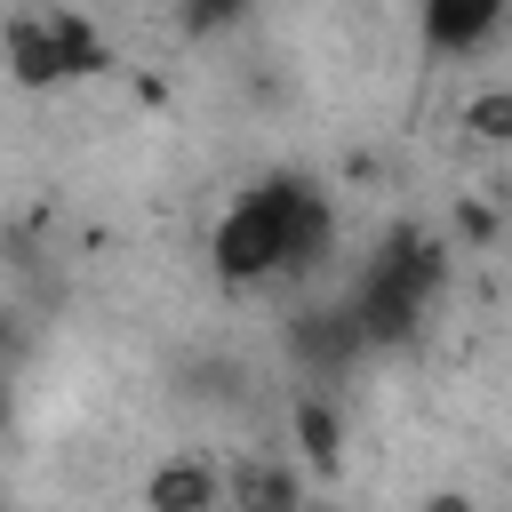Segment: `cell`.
I'll return each instance as SVG.
<instances>
[{"mask_svg":"<svg viewBox=\"0 0 512 512\" xmlns=\"http://www.w3.org/2000/svg\"><path fill=\"white\" fill-rule=\"evenodd\" d=\"M144 512H224V472L208 456L176 448L144 472Z\"/></svg>","mask_w":512,"mask_h":512,"instance_id":"obj_4","label":"cell"},{"mask_svg":"<svg viewBox=\"0 0 512 512\" xmlns=\"http://www.w3.org/2000/svg\"><path fill=\"white\" fill-rule=\"evenodd\" d=\"M440 280H448V240H432V232L400 224V232L376 248V264H368L360 296L344 304V312H352L360 352H376V344H408V336L424 328V312H432Z\"/></svg>","mask_w":512,"mask_h":512,"instance_id":"obj_1","label":"cell"},{"mask_svg":"<svg viewBox=\"0 0 512 512\" xmlns=\"http://www.w3.org/2000/svg\"><path fill=\"white\" fill-rule=\"evenodd\" d=\"M416 32H424L432 56H464V48H480V40L504 32V0H424Z\"/></svg>","mask_w":512,"mask_h":512,"instance_id":"obj_5","label":"cell"},{"mask_svg":"<svg viewBox=\"0 0 512 512\" xmlns=\"http://www.w3.org/2000/svg\"><path fill=\"white\" fill-rule=\"evenodd\" d=\"M472 136H480V144H504V136H512V88H488V96L472 104Z\"/></svg>","mask_w":512,"mask_h":512,"instance_id":"obj_9","label":"cell"},{"mask_svg":"<svg viewBox=\"0 0 512 512\" xmlns=\"http://www.w3.org/2000/svg\"><path fill=\"white\" fill-rule=\"evenodd\" d=\"M224 512H304V472L296 464H248L240 504H224Z\"/></svg>","mask_w":512,"mask_h":512,"instance_id":"obj_8","label":"cell"},{"mask_svg":"<svg viewBox=\"0 0 512 512\" xmlns=\"http://www.w3.org/2000/svg\"><path fill=\"white\" fill-rule=\"evenodd\" d=\"M0 64H8L16 88H64V80L104 72L112 48L80 8H24V16L0 24Z\"/></svg>","mask_w":512,"mask_h":512,"instance_id":"obj_2","label":"cell"},{"mask_svg":"<svg viewBox=\"0 0 512 512\" xmlns=\"http://www.w3.org/2000/svg\"><path fill=\"white\" fill-rule=\"evenodd\" d=\"M288 352H296V368L304 376H344L352 360H360V336H352V312L336 304V312H296V328H288Z\"/></svg>","mask_w":512,"mask_h":512,"instance_id":"obj_6","label":"cell"},{"mask_svg":"<svg viewBox=\"0 0 512 512\" xmlns=\"http://www.w3.org/2000/svg\"><path fill=\"white\" fill-rule=\"evenodd\" d=\"M424 512H480V504H472V496H456V488H440V496H432Z\"/></svg>","mask_w":512,"mask_h":512,"instance_id":"obj_10","label":"cell"},{"mask_svg":"<svg viewBox=\"0 0 512 512\" xmlns=\"http://www.w3.org/2000/svg\"><path fill=\"white\" fill-rule=\"evenodd\" d=\"M296 184H304V176H264V184H248V192L216 216L208 264H216L224 288L280 280V240H288V200H296Z\"/></svg>","mask_w":512,"mask_h":512,"instance_id":"obj_3","label":"cell"},{"mask_svg":"<svg viewBox=\"0 0 512 512\" xmlns=\"http://www.w3.org/2000/svg\"><path fill=\"white\" fill-rule=\"evenodd\" d=\"M288 440H296V472L304 464H344V416H336V400H320V392H304L296 408H288Z\"/></svg>","mask_w":512,"mask_h":512,"instance_id":"obj_7","label":"cell"},{"mask_svg":"<svg viewBox=\"0 0 512 512\" xmlns=\"http://www.w3.org/2000/svg\"><path fill=\"white\" fill-rule=\"evenodd\" d=\"M8 416H16V400H8V384H0V440H8Z\"/></svg>","mask_w":512,"mask_h":512,"instance_id":"obj_11","label":"cell"}]
</instances>
